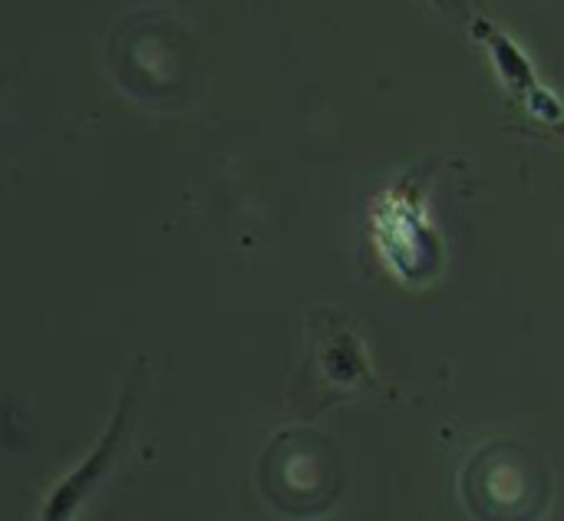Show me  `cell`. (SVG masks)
Returning <instances> with one entry per match:
<instances>
[{
    "instance_id": "3",
    "label": "cell",
    "mask_w": 564,
    "mask_h": 521,
    "mask_svg": "<svg viewBox=\"0 0 564 521\" xmlns=\"http://www.w3.org/2000/svg\"><path fill=\"white\" fill-rule=\"evenodd\" d=\"M549 132H552V135H558V139H562V142H564V119H558V122H552V126H549Z\"/></svg>"
},
{
    "instance_id": "1",
    "label": "cell",
    "mask_w": 564,
    "mask_h": 521,
    "mask_svg": "<svg viewBox=\"0 0 564 521\" xmlns=\"http://www.w3.org/2000/svg\"><path fill=\"white\" fill-rule=\"evenodd\" d=\"M139 390H142V363L135 367V373L129 377V383H126V390H122V397H119V403H116V413H112V420H109V426L102 430V436H99V443L89 449V456L50 492V499H46V506H43V519H69V515H76V509L106 482V476H109V469H112V463L119 459V449H122V443H126V436H129V420H132V413H135V400H139Z\"/></svg>"
},
{
    "instance_id": "2",
    "label": "cell",
    "mask_w": 564,
    "mask_h": 521,
    "mask_svg": "<svg viewBox=\"0 0 564 521\" xmlns=\"http://www.w3.org/2000/svg\"><path fill=\"white\" fill-rule=\"evenodd\" d=\"M466 17H469L473 36L486 46V53H489V59H492V66H496V73H499V79H502L506 89L522 102V109H525L532 119L545 122V126L564 119V109L562 102H558V96L539 79V73H535L532 59L525 56V50H522L506 30H499L489 17H482V13H466Z\"/></svg>"
}]
</instances>
